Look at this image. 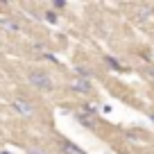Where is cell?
<instances>
[{
  "label": "cell",
  "mask_w": 154,
  "mask_h": 154,
  "mask_svg": "<svg viewBox=\"0 0 154 154\" xmlns=\"http://www.w3.org/2000/svg\"><path fill=\"white\" fill-rule=\"evenodd\" d=\"M27 79H29V84H32L34 88H38V91H43V93H50L54 88L52 77H50L48 72H43V70H29Z\"/></svg>",
  "instance_id": "6da1fadb"
},
{
  "label": "cell",
  "mask_w": 154,
  "mask_h": 154,
  "mask_svg": "<svg viewBox=\"0 0 154 154\" xmlns=\"http://www.w3.org/2000/svg\"><path fill=\"white\" fill-rule=\"evenodd\" d=\"M11 106H14V111H16V113H20V116H32L34 113V104L29 100H25V97L14 100V102H11Z\"/></svg>",
  "instance_id": "7a4b0ae2"
},
{
  "label": "cell",
  "mask_w": 154,
  "mask_h": 154,
  "mask_svg": "<svg viewBox=\"0 0 154 154\" xmlns=\"http://www.w3.org/2000/svg\"><path fill=\"white\" fill-rule=\"evenodd\" d=\"M72 91H77V93H88V91H91V82H88V79H82V77H77L75 82H72Z\"/></svg>",
  "instance_id": "3957f363"
},
{
  "label": "cell",
  "mask_w": 154,
  "mask_h": 154,
  "mask_svg": "<svg viewBox=\"0 0 154 154\" xmlns=\"http://www.w3.org/2000/svg\"><path fill=\"white\" fill-rule=\"evenodd\" d=\"M0 27L7 29V32H18V29H20V23L9 20V18H2V20H0Z\"/></svg>",
  "instance_id": "277c9868"
},
{
  "label": "cell",
  "mask_w": 154,
  "mask_h": 154,
  "mask_svg": "<svg viewBox=\"0 0 154 154\" xmlns=\"http://www.w3.org/2000/svg\"><path fill=\"white\" fill-rule=\"evenodd\" d=\"M61 149H63V154H86V152H82V149L77 147V145H72V143H63Z\"/></svg>",
  "instance_id": "5b68a950"
},
{
  "label": "cell",
  "mask_w": 154,
  "mask_h": 154,
  "mask_svg": "<svg viewBox=\"0 0 154 154\" xmlns=\"http://www.w3.org/2000/svg\"><path fill=\"white\" fill-rule=\"evenodd\" d=\"M75 70H77V75L82 77V79H88V75H91V70H88V68H84V66H77Z\"/></svg>",
  "instance_id": "8992f818"
},
{
  "label": "cell",
  "mask_w": 154,
  "mask_h": 154,
  "mask_svg": "<svg viewBox=\"0 0 154 154\" xmlns=\"http://www.w3.org/2000/svg\"><path fill=\"white\" fill-rule=\"evenodd\" d=\"M77 118L82 120V125L86 127V129H91V127H93V120H91V118H86V116H82V113H77Z\"/></svg>",
  "instance_id": "52a82bcc"
},
{
  "label": "cell",
  "mask_w": 154,
  "mask_h": 154,
  "mask_svg": "<svg viewBox=\"0 0 154 154\" xmlns=\"http://www.w3.org/2000/svg\"><path fill=\"white\" fill-rule=\"evenodd\" d=\"M106 63H109L111 68H116V70H118V72H122V66H120V63H118V61H116L113 57H106Z\"/></svg>",
  "instance_id": "ba28073f"
},
{
  "label": "cell",
  "mask_w": 154,
  "mask_h": 154,
  "mask_svg": "<svg viewBox=\"0 0 154 154\" xmlns=\"http://www.w3.org/2000/svg\"><path fill=\"white\" fill-rule=\"evenodd\" d=\"M149 77H152V79H154V68H149Z\"/></svg>",
  "instance_id": "9c48e42d"
},
{
  "label": "cell",
  "mask_w": 154,
  "mask_h": 154,
  "mask_svg": "<svg viewBox=\"0 0 154 154\" xmlns=\"http://www.w3.org/2000/svg\"><path fill=\"white\" fill-rule=\"evenodd\" d=\"M149 118H152V120H154V113H152V116H149Z\"/></svg>",
  "instance_id": "30bf717a"
},
{
  "label": "cell",
  "mask_w": 154,
  "mask_h": 154,
  "mask_svg": "<svg viewBox=\"0 0 154 154\" xmlns=\"http://www.w3.org/2000/svg\"><path fill=\"white\" fill-rule=\"evenodd\" d=\"M2 154H7V152H2Z\"/></svg>",
  "instance_id": "8fae6325"
}]
</instances>
